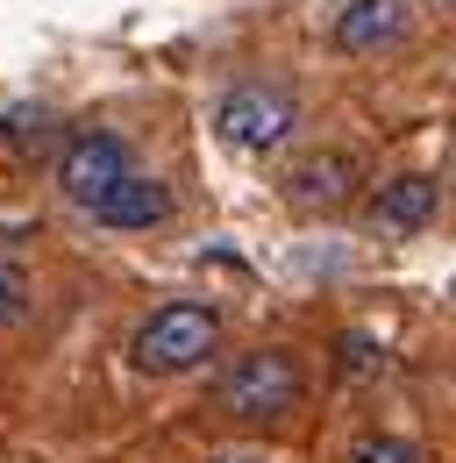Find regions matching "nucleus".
I'll list each match as a JSON object with an SVG mask.
<instances>
[{"mask_svg":"<svg viewBox=\"0 0 456 463\" xmlns=\"http://www.w3.org/2000/svg\"><path fill=\"white\" fill-rule=\"evenodd\" d=\"M29 299H36V286H29V271L0 257V328H14V321L29 314Z\"/></svg>","mask_w":456,"mask_h":463,"instance_id":"obj_11","label":"nucleus"},{"mask_svg":"<svg viewBox=\"0 0 456 463\" xmlns=\"http://www.w3.org/2000/svg\"><path fill=\"white\" fill-rule=\"evenodd\" d=\"M299 392H307V378H299L292 349H242L214 385V406L228 420H279L299 406Z\"/></svg>","mask_w":456,"mask_h":463,"instance_id":"obj_2","label":"nucleus"},{"mask_svg":"<svg viewBox=\"0 0 456 463\" xmlns=\"http://www.w3.org/2000/svg\"><path fill=\"white\" fill-rule=\"evenodd\" d=\"M349 463H428V449L406 442V435H364V442L349 449Z\"/></svg>","mask_w":456,"mask_h":463,"instance_id":"obj_10","label":"nucleus"},{"mask_svg":"<svg viewBox=\"0 0 456 463\" xmlns=\"http://www.w3.org/2000/svg\"><path fill=\"white\" fill-rule=\"evenodd\" d=\"M214 463H264V457H250V449H228V457H214Z\"/></svg>","mask_w":456,"mask_h":463,"instance_id":"obj_12","label":"nucleus"},{"mask_svg":"<svg viewBox=\"0 0 456 463\" xmlns=\"http://www.w3.org/2000/svg\"><path fill=\"white\" fill-rule=\"evenodd\" d=\"M128 172H136V165H128V143H121L114 128H79V136L57 150V193H64L71 207H86V214H93Z\"/></svg>","mask_w":456,"mask_h":463,"instance_id":"obj_4","label":"nucleus"},{"mask_svg":"<svg viewBox=\"0 0 456 463\" xmlns=\"http://www.w3.org/2000/svg\"><path fill=\"white\" fill-rule=\"evenodd\" d=\"M292 121H299V100L285 93L279 79H242L214 108V136L228 150H242V157H264V150H279L292 136Z\"/></svg>","mask_w":456,"mask_h":463,"instance_id":"obj_3","label":"nucleus"},{"mask_svg":"<svg viewBox=\"0 0 456 463\" xmlns=\"http://www.w3.org/2000/svg\"><path fill=\"white\" fill-rule=\"evenodd\" d=\"M406 36V0H342L336 7V51L378 58Z\"/></svg>","mask_w":456,"mask_h":463,"instance_id":"obj_6","label":"nucleus"},{"mask_svg":"<svg viewBox=\"0 0 456 463\" xmlns=\"http://www.w3.org/2000/svg\"><path fill=\"white\" fill-rule=\"evenodd\" d=\"M356 178H364V165H356L349 150H314V157H299V165L285 172V200H292L299 214H336L342 200L356 193Z\"/></svg>","mask_w":456,"mask_h":463,"instance_id":"obj_5","label":"nucleus"},{"mask_svg":"<svg viewBox=\"0 0 456 463\" xmlns=\"http://www.w3.org/2000/svg\"><path fill=\"white\" fill-rule=\"evenodd\" d=\"M0 136L22 150V157H43L57 143V115L51 108H7V121H0Z\"/></svg>","mask_w":456,"mask_h":463,"instance_id":"obj_9","label":"nucleus"},{"mask_svg":"<svg viewBox=\"0 0 456 463\" xmlns=\"http://www.w3.org/2000/svg\"><path fill=\"white\" fill-rule=\"evenodd\" d=\"M222 343V314L200 307V299H165L136 335H128V364L150 371V378H178V371H200Z\"/></svg>","mask_w":456,"mask_h":463,"instance_id":"obj_1","label":"nucleus"},{"mask_svg":"<svg viewBox=\"0 0 456 463\" xmlns=\"http://www.w3.org/2000/svg\"><path fill=\"white\" fill-rule=\"evenodd\" d=\"M435 207H442V185H435L428 172L393 178V185H378V200H371V214H378L385 229H399V235L428 229V222H435Z\"/></svg>","mask_w":456,"mask_h":463,"instance_id":"obj_8","label":"nucleus"},{"mask_svg":"<svg viewBox=\"0 0 456 463\" xmlns=\"http://www.w3.org/2000/svg\"><path fill=\"white\" fill-rule=\"evenodd\" d=\"M165 214H171V185H165V178H150V172H128L108 200L93 207L100 229H157Z\"/></svg>","mask_w":456,"mask_h":463,"instance_id":"obj_7","label":"nucleus"}]
</instances>
